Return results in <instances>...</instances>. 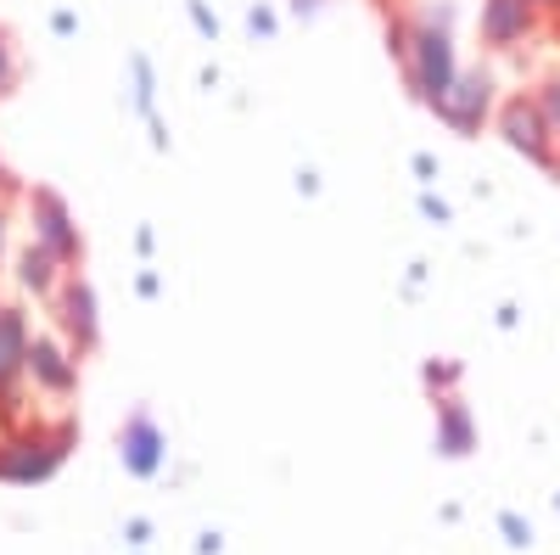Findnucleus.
<instances>
[{
    "label": "nucleus",
    "instance_id": "nucleus-1",
    "mask_svg": "<svg viewBox=\"0 0 560 555\" xmlns=\"http://www.w3.org/2000/svg\"><path fill=\"white\" fill-rule=\"evenodd\" d=\"M404 79H409V90L427 107H438L448 90H454V79H459V51H454V28H443V23H427V18H409V51H404Z\"/></svg>",
    "mask_w": 560,
    "mask_h": 555
},
{
    "label": "nucleus",
    "instance_id": "nucleus-2",
    "mask_svg": "<svg viewBox=\"0 0 560 555\" xmlns=\"http://www.w3.org/2000/svg\"><path fill=\"white\" fill-rule=\"evenodd\" d=\"M68 449H73V427H51V432L18 427V432L0 438V483H18V488L45 483L68 460Z\"/></svg>",
    "mask_w": 560,
    "mask_h": 555
},
{
    "label": "nucleus",
    "instance_id": "nucleus-3",
    "mask_svg": "<svg viewBox=\"0 0 560 555\" xmlns=\"http://www.w3.org/2000/svg\"><path fill=\"white\" fill-rule=\"evenodd\" d=\"M499 135H504V147L510 152H522L527 163H538V169H560V135L549 129V118L538 113V102L533 96H510L504 107H499Z\"/></svg>",
    "mask_w": 560,
    "mask_h": 555
},
{
    "label": "nucleus",
    "instance_id": "nucleus-4",
    "mask_svg": "<svg viewBox=\"0 0 560 555\" xmlns=\"http://www.w3.org/2000/svg\"><path fill=\"white\" fill-rule=\"evenodd\" d=\"M493 107H499V79L488 73V68H459V79H454V90L432 107L454 135H482V124L493 118Z\"/></svg>",
    "mask_w": 560,
    "mask_h": 555
},
{
    "label": "nucleus",
    "instance_id": "nucleus-5",
    "mask_svg": "<svg viewBox=\"0 0 560 555\" xmlns=\"http://www.w3.org/2000/svg\"><path fill=\"white\" fill-rule=\"evenodd\" d=\"M28 242H39L45 253H57L62 264L84 258L79 224H73V213H68V203L57 192H28Z\"/></svg>",
    "mask_w": 560,
    "mask_h": 555
},
{
    "label": "nucleus",
    "instance_id": "nucleus-6",
    "mask_svg": "<svg viewBox=\"0 0 560 555\" xmlns=\"http://www.w3.org/2000/svg\"><path fill=\"white\" fill-rule=\"evenodd\" d=\"M28 382L45 398H73L79 393V348L62 337H28Z\"/></svg>",
    "mask_w": 560,
    "mask_h": 555
},
{
    "label": "nucleus",
    "instance_id": "nucleus-7",
    "mask_svg": "<svg viewBox=\"0 0 560 555\" xmlns=\"http://www.w3.org/2000/svg\"><path fill=\"white\" fill-rule=\"evenodd\" d=\"M477 28H482L488 51H516V45H527L538 34V7L533 0H482Z\"/></svg>",
    "mask_w": 560,
    "mask_h": 555
},
{
    "label": "nucleus",
    "instance_id": "nucleus-8",
    "mask_svg": "<svg viewBox=\"0 0 560 555\" xmlns=\"http://www.w3.org/2000/svg\"><path fill=\"white\" fill-rule=\"evenodd\" d=\"M28 314L0 303V398H18V382L28 377Z\"/></svg>",
    "mask_w": 560,
    "mask_h": 555
},
{
    "label": "nucleus",
    "instance_id": "nucleus-9",
    "mask_svg": "<svg viewBox=\"0 0 560 555\" xmlns=\"http://www.w3.org/2000/svg\"><path fill=\"white\" fill-rule=\"evenodd\" d=\"M57 326L73 348H96V292H90L79 275L57 287Z\"/></svg>",
    "mask_w": 560,
    "mask_h": 555
},
{
    "label": "nucleus",
    "instance_id": "nucleus-10",
    "mask_svg": "<svg viewBox=\"0 0 560 555\" xmlns=\"http://www.w3.org/2000/svg\"><path fill=\"white\" fill-rule=\"evenodd\" d=\"M118 454H124V466L135 472V477H158L163 472V432L147 421V415H135V421L118 432Z\"/></svg>",
    "mask_w": 560,
    "mask_h": 555
},
{
    "label": "nucleus",
    "instance_id": "nucleus-11",
    "mask_svg": "<svg viewBox=\"0 0 560 555\" xmlns=\"http://www.w3.org/2000/svg\"><path fill=\"white\" fill-rule=\"evenodd\" d=\"M62 269H68V264H62L57 253H45L39 242H28V247L18 253V287L34 292V298H57V287L68 281Z\"/></svg>",
    "mask_w": 560,
    "mask_h": 555
},
{
    "label": "nucleus",
    "instance_id": "nucleus-12",
    "mask_svg": "<svg viewBox=\"0 0 560 555\" xmlns=\"http://www.w3.org/2000/svg\"><path fill=\"white\" fill-rule=\"evenodd\" d=\"M438 449H443V454H454V460L477 449V421H471V409H465V398H459V393L438 398Z\"/></svg>",
    "mask_w": 560,
    "mask_h": 555
},
{
    "label": "nucleus",
    "instance_id": "nucleus-13",
    "mask_svg": "<svg viewBox=\"0 0 560 555\" xmlns=\"http://www.w3.org/2000/svg\"><path fill=\"white\" fill-rule=\"evenodd\" d=\"M533 102H538V113L549 118V129L560 135V73H555V79H544V84L533 90Z\"/></svg>",
    "mask_w": 560,
    "mask_h": 555
},
{
    "label": "nucleus",
    "instance_id": "nucleus-14",
    "mask_svg": "<svg viewBox=\"0 0 560 555\" xmlns=\"http://www.w3.org/2000/svg\"><path fill=\"white\" fill-rule=\"evenodd\" d=\"M454 382H459V365H454V359H432V365H427V388H432V393L448 398Z\"/></svg>",
    "mask_w": 560,
    "mask_h": 555
},
{
    "label": "nucleus",
    "instance_id": "nucleus-15",
    "mask_svg": "<svg viewBox=\"0 0 560 555\" xmlns=\"http://www.w3.org/2000/svg\"><path fill=\"white\" fill-rule=\"evenodd\" d=\"M12 84H18V51H12V39L0 34V96H7Z\"/></svg>",
    "mask_w": 560,
    "mask_h": 555
},
{
    "label": "nucleus",
    "instance_id": "nucleus-16",
    "mask_svg": "<svg viewBox=\"0 0 560 555\" xmlns=\"http://www.w3.org/2000/svg\"><path fill=\"white\" fill-rule=\"evenodd\" d=\"M499 528H504V539H510V544H533V528H527L516 511H504V517H499Z\"/></svg>",
    "mask_w": 560,
    "mask_h": 555
},
{
    "label": "nucleus",
    "instance_id": "nucleus-17",
    "mask_svg": "<svg viewBox=\"0 0 560 555\" xmlns=\"http://www.w3.org/2000/svg\"><path fill=\"white\" fill-rule=\"evenodd\" d=\"M191 23H197L202 34H219V18H213V12L202 7V0H197V7H191Z\"/></svg>",
    "mask_w": 560,
    "mask_h": 555
},
{
    "label": "nucleus",
    "instance_id": "nucleus-18",
    "mask_svg": "<svg viewBox=\"0 0 560 555\" xmlns=\"http://www.w3.org/2000/svg\"><path fill=\"white\" fill-rule=\"evenodd\" d=\"M420 208H427L438 224H448V203H438V197H420Z\"/></svg>",
    "mask_w": 560,
    "mask_h": 555
},
{
    "label": "nucleus",
    "instance_id": "nucleus-19",
    "mask_svg": "<svg viewBox=\"0 0 560 555\" xmlns=\"http://www.w3.org/2000/svg\"><path fill=\"white\" fill-rule=\"evenodd\" d=\"M253 34H275V18L269 12H253Z\"/></svg>",
    "mask_w": 560,
    "mask_h": 555
},
{
    "label": "nucleus",
    "instance_id": "nucleus-20",
    "mask_svg": "<svg viewBox=\"0 0 560 555\" xmlns=\"http://www.w3.org/2000/svg\"><path fill=\"white\" fill-rule=\"evenodd\" d=\"M533 7H538V18H555V12H560V0H533Z\"/></svg>",
    "mask_w": 560,
    "mask_h": 555
},
{
    "label": "nucleus",
    "instance_id": "nucleus-21",
    "mask_svg": "<svg viewBox=\"0 0 560 555\" xmlns=\"http://www.w3.org/2000/svg\"><path fill=\"white\" fill-rule=\"evenodd\" d=\"M0 264H7V208H0Z\"/></svg>",
    "mask_w": 560,
    "mask_h": 555
},
{
    "label": "nucleus",
    "instance_id": "nucleus-22",
    "mask_svg": "<svg viewBox=\"0 0 560 555\" xmlns=\"http://www.w3.org/2000/svg\"><path fill=\"white\" fill-rule=\"evenodd\" d=\"M292 7H298V12H319V0H292Z\"/></svg>",
    "mask_w": 560,
    "mask_h": 555
},
{
    "label": "nucleus",
    "instance_id": "nucleus-23",
    "mask_svg": "<svg viewBox=\"0 0 560 555\" xmlns=\"http://www.w3.org/2000/svg\"><path fill=\"white\" fill-rule=\"evenodd\" d=\"M0 192H7V174H0Z\"/></svg>",
    "mask_w": 560,
    "mask_h": 555
},
{
    "label": "nucleus",
    "instance_id": "nucleus-24",
    "mask_svg": "<svg viewBox=\"0 0 560 555\" xmlns=\"http://www.w3.org/2000/svg\"><path fill=\"white\" fill-rule=\"evenodd\" d=\"M555 505H560V499H555Z\"/></svg>",
    "mask_w": 560,
    "mask_h": 555
}]
</instances>
